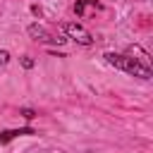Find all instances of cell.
Returning <instances> with one entry per match:
<instances>
[{
	"label": "cell",
	"mask_w": 153,
	"mask_h": 153,
	"mask_svg": "<svg viewBox=\"0 0 153 153\" xmlns=\"http://www.w3.org/2000/svg\"><path fill=\"white\" fill-rule=\"evenodd\" d=\"M105 60H108V65H112V67H117V69H122L127 74H134V76H141V79H151V67H146L136 57L120 55V53H105Z\"/></svg>",
	"instance_id": "cell-1"
},
{
	"label": "cell",
	"mask_w": 153,
	"mask_h": 153,
	"mask_svg": "<svg viewBox=\"0 0 153 153\" xmlns=\"http://www.w3.org/2000/svg\"><path fill=\"white\" fill-rule=\"evenodd\" d=\"M62 29H65V33H67L69 38H74V41L81 43V45H91V43H93V36H91L81 24H76V22H65Z\"/></svg>",
	"instance_id": "cell-2"
},
{
	"label": "cell",
	"mask_w": 153,
	"mask_h": 153,
	"mask_svg": "<svg viewBox=\"0 0 153 153\" xmlns=\"http://www.w3.org/2000/svg\"><path fill=\"white\" fill-rule=\"evenodd\" d=\"M26 31H29V36H31L33 41H41V43H65V41H67V38H60V36L55 38V36H53L45 26H41V24H31Z\"/></svg>",
	"instance_id": "cell-3"
},
{
	"label": "cell",
	"mask_w": 153,
	"mask_h": 153,
	"mask_svg": "<svg viewBox=\"0 0 153 153\" xmlns=\"http://www.w3.org/2000/svg\"><path fill=\"white\" fill-rule=\"evenodd\" d=\"M98 10H100L98 0H76V5H74L76 17H88V12H98Z\"/></svg>",
	"instance_id": "cell-4"
},
{
	"label": "cell",
	"mask_w": 153,
	"mask_h": 153,
	"mask_svg": "<svg viewBox=\"0 0 153 153\" xmlns=\"http://www.w3.org/2000/svg\"><path fill=\"white\" fill-rule=\"evenodd\" d=\"M26 134H33L31 127H24V129H7V131H0V143H7L17 136H26Z\"/></svg>",
	"instance_id": "cell-5"
},
{
	"label": "cell",
	"mask_w": 153,
	"mask_h": 153,
	"mask_svg": "<svg viewBox=\"0 0 153 153\" xmlns=\"http://www.w3.org/2000/svg\"><path fill=\"white\" fill-rule=\"evenodd\" d=\"M22 65H24L26 69H31V67H33V60H31L29 55H24V57H22Z\"/></svg>",
	"instance_id": "cell-6"
},
{
	"label": "cell",
	"mask_w": 153,
	"mask_h": 153,
	"mask_svg": "<svg viewBox=\"0 0 153 153\" xmlns=\"http://www.w3.org/2000/svg\"><path fill=\"white\" fill-rule=\"evenodd\" d=\"M10 62V53L7 50H0V65H7Z\"/></svg>",
	"instance_id": "cell-7"
},
{
	"label": "cell",
	"mask_w": 153,
	"mask_h": 153,
	"mask_svg": "<svg viewBox=\"0 0 153 153\" xmlns=\"http://www.w3.org/2000/svg\"><path fill=\"white\" fill-rule=\"evenodd\" d=\"M22 115H24L26 120H31V117H36V112H33V110H29V108H24V110H22Z\"/></svg>",
	"instance_id": "cell-8"
}]
</instances>
